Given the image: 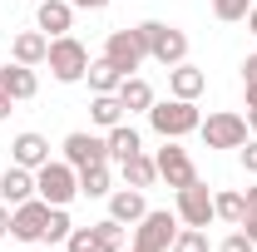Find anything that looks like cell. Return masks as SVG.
<instances>
[{
	"label": "cell",
	"mask_w": 257,
	"mask_h": 252,
	"mask_svg": "<svg viewBox=\"0 0 257 252\" xmlns=\"http://www.w3.org/2000/svg\"><path fill=\"white\" fill-rule=\"evenodd\" d=\"M35 198H45L50 208H69L79 198V168L64 163V158H50L35 168Z\"/></svg>",
	"instance_id": "1"
},
{
	"label": "cell",
	"mask_w": 257,
	"mask_h": 252,
	"mask_svg": "<svg viewBox=\"0 0 257 252\" xmlns=\"http://www.w3.org/2000/svg\"><path fill=\"white\" fill-rule=\"evenodd\" d=\"M203 124V114H198V104L193 99H154V109H149V129L159 134V139H183V134H198Z\"/></svg>",
	"instance_id": "2"
},
{
	"label": "cell",
	"mask_w": 257,
	"mask_h": 252,
	"mask_svg": "<svg viewBox=\"0 0 257 252\" xmlns=\"http://www.w3.org/2000/svg\"><path fill=\"white\" fill-rule=\"evenodd\" d=\"M139 35H144V45H149V60L163 64V69H173V64L188 60V35L178 30V25H168V20H144Z\"/></svg>",
	"instance_id": "3"
},
{
	"label": "cell",
	"mask_w": 257,
	"mask_h": 252,
	"mask_svg": "<svg viewBox=\"0 0 257 252\" xmlns=\"http://www.w3.org/2000/svg\"><path fill=\"white\" fill-rule=\"evenodd\" d=\"M178 213H168V208H149L144 218L134 222V242L128 252H168L173 247V237H178Z\"/></svg>",
	"instance_id": "4"
},
{
	"label": "cell",
	"mask_w": 257,
	"mask_h": 252,
	"mask_svg": "<svg viewBox=\"0 0 257 252\" xmlns=\"http://www.w3.org/2000/svg\"><path fill=\"white\" fill-rule=\"evenodd\" d=\"M45 64H50V74H55L60 84H79V79L89 74V50H84L74 35H55V40H50Z\"/></svg>",
	"instance_id": "5"
},
{
	"label": "cell",
	"mask_w": 257,
	"mask_h": 252,
	"mask_svg": "<svg viewBox=\"0 0 257 252\" xmlns=\"http://www.w3.org/2000/svg\"><path fill=\"white\" fill-rule=\"evenodd\" d=\"M104 60L114 64L119 74H139V64L149 60V45H144V35H139V25H124V30H109V40H104Z\"/></svg>",
	"instance_id": "6"
},
{
	"label": "cell",
	"mask_w": 257,
	"mask_h": 252,
	"mask_svg": "<svg viewBox=\"0 0 257 252\" xmlns=\"http://www.w3.org/2000/svg\"><path fill=\"white\" fill-rule=\"evenodd\" d=\"M198 134H203V144H208V149H242L252 129H247V119H242V114L218 109V114H208V119L198 124Z\"/></svg>",
	"instance_id": "7"
},
{
	"label": "cell",
	"mask_w": 257,
	"mask_h": 252,
	"mask_svg": "<svg viewBox=\"0 0 257 252\" xmlns=\"http://www.w3.org/2000/svg\"><path fill=\"white\" fill-rule=\"evenodd\" d=\"M173 213H178V222H183V227H213V222H218V213H213V193H208V183H203V178H193L188 188H178Z\"/></svg>",
	"instance_id": "8"
},
{
	"label": "cell",
	"mask_w": 257,
	"mask_h": 252,
	"mask_svg": "<svg viewBox=\"0 0 257 252\" xmlns=\"http://www.w3.org/2000/svg\"><path fill=\"white\" fill-rule=\"evenodd\" d=\"M45 222H50V203L45 198H25L10 208V237L15 242H40L45 237Z\"/></svg>",
	"instance_id": "9"
},
{
	"label": "cell",
	"mask_w": 257,
	"mask_h": 252,
	"mask_svg": "<svg viewBox=\"0 0 257 252\" xmlns=\"http://www.w3.org/2000/svg\"><path fill=\"white\" fill-rule=\"evenodd\" d=\"M154 163H159V178H163V183H168L173 193H178V188H188L193 178H198V168H193L188 149H178V139H163V149L154 154Z\"/></svg>",
	"instance_id": "10"
},
{
	"label": "cell",
	"mask_w": 257,
	"mask_h": 252,
	"mask_svg": "<svg viewBox=\"0 0 257 252\" xmlns=\"http://www.w3.org/2000/svg\"><path fill=\"white\" fill-rule=\"evenodd\" d=\"M60 154H64V163H74V168H89V163H109V144H104L99 134L74 129V134H64Z\"/></svg>",
	"instance_id": "11"
},
{
	"label": "cell",
	"mask_w": 257,
	"mask_h": 252,
	"mask_svg": "<svg viewBox=\"0 0 257 252\" xmlns=\"http://www.w3.org/2000/svg\"><path fill=\"white\" fill-rule=\"evenodd\" d=\"M10 163H20V168H40V163H50V139L45 134H35V129H25V134H15L10 139Z\"/></svg>",
	"instance_id": "12"
},
{
	"label": "cell",
	"mask_w": 257,
	"mask_h": 252,
	"mask_svg": "<svg viewBox=\"0 0 257 252\" xmlns=\"http://www.w3.org/2000/svg\"><path fill=\"white\" fill-rule=\"evenodd\" d=\"M69 25H74V5L69 0H40L35 5V30H45L50 40L55 35H69Z\"/></svg>",
	"instance_id": "13"
},
{
	"label": "cell",
	"mask_w": 257,
	"mask_h": 252,
	"mask_svg": "<svg viewBox=\"0 0 257 252\" xmlns=\"http://www.w3.org/2000/svg\"><path fill=\"white\" fill-rule=\"evenodd\" d=\"M0 89L20 104V99H35V94H40V79H35L30 64H15V60H10V64H0Z\"/></svg>",
	"instance_id": "14"
},
{
	"label": "cell",
	"mask_w": 257,
	"mask_h": 252,
	"mask_svg": "<svg viewBox=\"0 0 257 252\" xmlns=\"http://www.w3.org/2000/svg\"><path fill=\"white\" fill-rule=\"evenodd\" d=\"M203 89H208V74H203L198 64L183 60V64H173V69H168V94H173V99H193V104H198Z\"/></svg>",
	"instance_id": "15"
},
{
	"label": "cell",
	"mask_w": 257,
	"mask_h": 252,
	"mask_svg": "<svg viewBox=\"0 0 257 252\" xmlns=\"http://www.w3.org/2000/svg\"><path fill=\"white\" fill-rule=\"evenodd\" d=\"M45 55H50V35L45 30H20L15 40H10V60L15 64H45Z\"/></svg>",
	"instance_id": "16"
},
{
	"label": "cell",
	"mask_w": 257,
	"mask_h": 252,
	"mask_svg": "<svg viewBox=\"0 0 257 252\" xmlns=\"http://www.w3.org/2000/svg\"><path fill=\"white\" fill-rule=\"evenodd\" d=\"M144 213H149V203H144V188H114V193H109V218H114V222L134 227Z\"/></svg>",
	"instance_id": "17"
},
{
	"label": "cell",
	"mask_w": 257,
	"mask_h": 252,
	"mask_svg": "<svg viewBox=\"0 0 257 252\" xmlns=\"http://www.w3.org/2000/svg\"><path fill=\"white\" fill-rule=\"evenodd\" d=\"M119 178H124V188H154V183H159V163H154V154L139 149L134 158H124V163H119Z\"/></svg>",
	"instance_id": "18"
},
{
	"label": "cell",
	"mask_w": 257,
	"mask_h": 252,
	"mask_svg": "<svg viewBox=\"0 0 257 252\" xmlns=\"http://www.w3.org/2000/svg\"><path fill=\"white\" fill-rule=\"evenodd\" d=\"M25 198H35V173L30 168H20V163H10L5 173H0V203H25Z\"/></svg>",
	"instance_id": "19"
},
{
	"label": "cell",
	"mask_w": 257,
	"mask_h": 252,
	"mask_svg": "<svg viewBox=\"0 0 257 252\" xmlns=\"http://www.w3.org/2000/svg\"><path fill=\"white\" fill-rule=\"evenodd\" d=\"M114 94H119V104H124V114H149V109H154V84H149L144 74H128Z\"/></svg>",
	"instance_id": "20"
},
{
	"label": "cell",
	"mask_w": 257,
	"mask_h": 252,
	"mask_svg": "<svg viewBox=\"0 0 257 252\" xmlns=\"http://www.w3.org/2000/svg\"><path fill=\"white\" fill-rule=\"evenodd\" d=\"M104 144H109V158H114V163H124V158H134L139 154V149H144V139H139V129L128 124H114L109 129V134H104Z\"/></svg>",
	"instance_id": "21"
},
{
	"label": "cell",
	"mask_w": 257,
	"mask_h": 252,
	"mask_svg": "<svg viewBox=\"0 0 257 252\" xmlns=\"http://www.w3.org/2000/svg\"><path fill=\"white\" fill-rule=\"evenodd\" d=\"M213 213H218V222L237 227V222H242V213H247V193H237V188H218V193H213Z\"/></svg>",
	"instance_id": "22"
},
{
	"label": "cell",
	"mask_w": 257,
	"mask_h": 252,
	"mask_svg": "<svg viewBox=\"0 0 257 252\" xmlns=\"http://www.w3.org/2000/svg\"><path fill=\"white\" fill-rule=\"evenodd\" d=\"M79 193H84V198H109V193H114V173H109V163H89V168H79Z\"/></svg>",
	"instance_id": "23"
},
{
	"label": "cell",
	"mask_w": 257,
	"mask_h": 252,
	"mask_svg": "<svg viewBox=\"0 0 257 252\" xmlns=\"http://www.w3.org/2000/svg\"><path fill=\"white\" fill-rule=\"evenodd\" d=\"M89 119L109 134L114 124H124L128 114H124V104H119V94H94V99H89Z\"/></svg>",
	"instance_id": "24"
},
{
	"label": "cell",
	"mask_w": 257,
	"mask_h": 252,
	"mask_svg": "<svg viewBox=\"0 0 257 252\" xmlns=\"http://www.w3.org/2000/svg\"><path fill=\"white\" fill-rule=\"evenodd\" d=\"M89 232H94L99 252H124V247H128V227H124V222H114V218L89 222Z\"/></svg>",
	"instance_id": "25"
},
{
	"label": "cell",
	"mask_w": 257,
	"mask_h": 252,
	"mask_svg": "<svg viewBox=\"0 0 257 252\" xmlns=\"http://www.w3.org/2000/svg\"><path fill=\"white\" fill-rule=\"evenodd\" d=\"M84 79H89V89H94V94H114V89L124 84V74L104 60V55H99V60H89V74H84Z\"/></svg>",
	"instance_id": "26"
},
{
	"label": "cell",
	"mask_w": 257,
	"mask_h": 252,
	"mask_svg": "<svg viewBox=\"0 0 257 252\" xmlns=\"http://www.w3.org/2000/svg\"><path fill=\"white\" fill-rule=\"evenodd\" d=\"M69 232H74L69 208H50V222H45V237L40 242H69Z\"/></svg>",
	"instance_id": "27"
},
{
	"label": "cell",
	"mask_w": 257,
	"mask_h": 252,
	"mask_svg": "<svg viewBox=\"0 0 257 252\" xmlns=\"http://www.w3.org/2000/svg\"><path fill=\"white\" fill-rule=\"evenodd\" d=\"M168 252H213L208 247V227H178V237H173Z\"/></svg>",
	"instance_id": "28"
},
{
	"label": "cell",
	"mask_w": 257,
	"mask_h": 252,
	"mask_svg": "<svg viewBox=\"0 0 257 252\" xmlns=\"http://www.w3.org/2000/svg\"><path fill=\"white\" fill-rule=\"evenodd\" d=\"M252 5H257V0H213V15H218L223 25H237V20H247Z\"/></svg>",
	"instance_id": "29"
},
{
	"label": "cell",
	"mask_w": 257,
	"mask_h": 252,
	"mask_svg": "<svg viewBox=\"0 0 257 252\" xmlns=\"http://www.w3.org/2000/svg\"><path fill=\"white\" fill-rule=\"evenodd\" d=\"M218 252H257V242L247 237V232H242V227H232L223 242H218Z\"/></svg>",
	"instance_id": "30"
},
{
	"label": "cell",
	"mask_w": 257,
	"mask_h": 252,
	"mask_svg": "<svg viewBox=\"0 0 257 252\" xmlns=\"http://www.w3.org/2000/svg\"><path fill=\"white\" fill-rule=\"evenodd\" d=\"M237 227H242V232L257 242V183L247 188V213H242V222H237Z\"/></svg>",
	"instance_id": "31"
},
{
	"label": "cell",
	"mask_w": 257,
	"mask_h": 252,
	"mask_svg": "<svg viewBox=\"0 0 257 252\" xmlns=\"http://www.w3.org/2000/svg\"><path fill=\"white\" fill-rule=\"evenodd\" d=\"M64 247H69V252H99V242H94V232H89V227H74Z\"/></svg>",
	"instance_id": "32"
},
{
	"label": "cell",
	"mask_w": 257,
	"mask_h": 252,
	"mask_svg": "<svg viewBox=\"0 0 257 252\" xmlns=\"http://www.w3.org/2000/svg\"><path fill=\"white\" fill-rule=\"evenodd\" d=\"M242 94L257 99V55H247V60H242Z\"/></svg>",
	"instance_id": "33"
},
{
	"label": "cell",
	"mask_w": 257,
	"mask_h": 252,
	"mask_svg": "<svg viewBox=\"0 0 257 252\" xmlns=\"http://www.w3.org/2000/svg\"><path fill=\"white\" fill-rule=\"evenodd\" d=\"M242 168L257 178V139H247V144H242Z\"/></svg>",
	"instance_id": "34"
},
{
	"label": "cell",
	"mask_w": 257,
	"mask_h": 252,
	"mask_svg": "<svg viewBox=\"0 0 257 252\" xmlns=\"http://www.w3.org/2000/svg\"><path fill=\"white\" fill-rule=\"evenodd\" d=\"M10 237V203H0V242Z\"/></svg>",
	"instance_id": "35"
},
{
	"label": "cell",
	"mask_w": 257,
	"mask_h": 252,
	"mask_svg": "<svg viewBox=\"0 0 257 252\" xmlns=\"http://www.w3.org/2000/svg\"><path fill=\"white\" fill-rule=\"evenodd\" d=\"M69 5H74V10H104L109 0H69Z\"/></svg>",
	"instance_id": "36"
},
{
	"label": "cell",
	"mask_w": 257,
	"mask_h": 252,
	"mask_svg": "<svg viewBox=\"0 0 257 252\" xmlns=\"http://www.w3.org/2000/svg\"><path fill=\"white\" fill-rule=\"evenodd\" d=\"M242 119H247V129L257 134V99H247V114H242Z\"/></svg>",
	"instance_id": "37"
},
{
	"label": "cell",
	"mask_w": 257,
	"mask_h": 252,
	"mask_svg": "<svg viewBox=\"0 0 257 252\" xmlns=\"http://www.w3.org/2000/svg\"><path fill=\"white\" fill-rule=\"evenodd\" d=\"M10 104H15V99H10V94H5V89H0V124L10 119Z\"/></svg>",
	"instance_id": "38"
},
{
	"label": "cell",
	"mask_w": 257,
	"mask_h": 252,
	"mask_svg": "<svg viewBox=\"0 0 257 252\" xmlns=\"http://www.w3.org/2000/svg\"><path fill=\"white\" fill-rule=\"evenodd\" d=\"M247 30H252V40H257V5L247 10Z\"/></svg>",
	"instance_id": "39"
},
{
	"label": "cell",
	"mask_w": 257,
	"mask_h": 252,
	"mask_svg": "<svg viewBox=\"0 0 257 252\" xmlns=\"http://www.w3.org/2000/svg\"><path fill=\"white\" fill-rule=\"evenodd\" d=\"M35 5H40V0H35Z\"/></svg>",
	"instance_id": "40"
}]
</instances>
